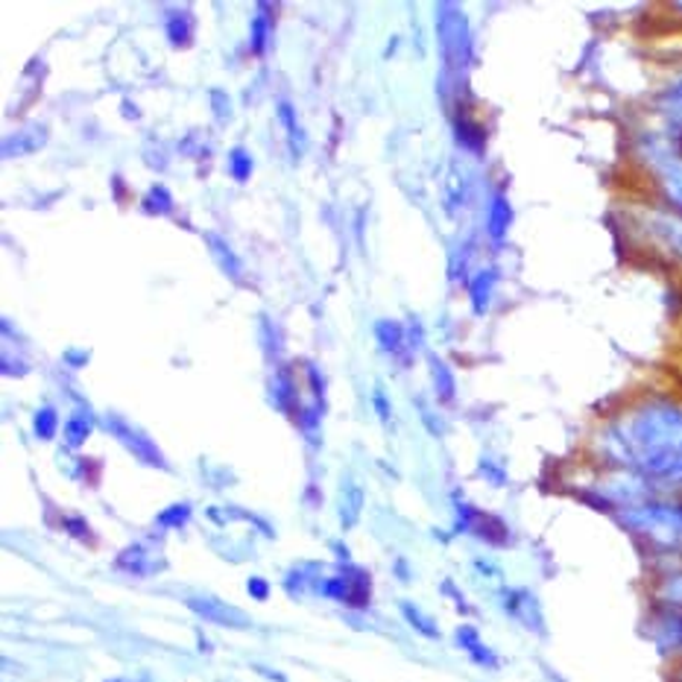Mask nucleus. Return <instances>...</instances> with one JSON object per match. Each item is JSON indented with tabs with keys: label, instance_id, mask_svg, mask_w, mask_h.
<instances>
[{
	"label": "nucleus",
	"instance_id": "nucleus-1",
	"mask_svg": "<svg viewBox=\"0 0 682 682\" xmlns=\"http://www.w3.org/2000/svg\"><path fill=\"white\" fill-rule=\"evenodd\" d=\"M621 524L642 542L651 554H682V498L656 495L639 507L621 510Z\"/></svg>",
	"mask_w": 682,
	"mask_h": 682
},
{
	"label": "nucleus",
	"instance_id": "nucleus-2",
	"mask_svg": "<svg viewBox=\"0 0 682 682\" xmlns=\"http://www.w3.org/2000/svg\"><path fill=\"white\" fill-rule=\"evenodd\" d=\"M320 592L331 598V601L352 606V610H367L372 601V580L367 571L345 562V569H340V574L322 580Z\"/></svg>",
	"mask_w": 682,
	"mask_h": 682
},
{
	"label": "nucleus",
	"instance_id": "nucleus-3",
	"mask_svg": "<svg viewBox=\"0 0 682 682\" xmlns=\"http://www.w3.org/2000/svg\"><path fill=\"white\" fill-rule=\"evenodd\" d=\"M458 530L472 533V536H478L481 542H490V545L498 548L510 545V530L504 528L501 519H495V515L490 513H481V510H474L472 504H460V501H458Z\"/></svg>",
	"mask_w": 682,
	"mask_h": 682
},
{
	"label": "nucleus",
	"instance_id": "nucleus-4",
	"mask_svg": "<svg viewBox=\"0 0 682 682\" xmlns=\"http://www.w3.org/2000/svg\"><path fill=\"white\" fill-rule=\"evenodd\" d=\"M188 610L193 615H200L202 621H209V624L229 626V630H249L252 626L247 612H241L238 606H229V603L218 601L211 594H205V598H188Z\"/></svg>",
	"mask_w": 682,
	"mask_h": 682
},
{
	"label": "nucleus",
	"instance_id": "nucleus-5",
	"mask_svg": "<svg viewBox=\"0 0 682 682\" xmlns=\"http://www.w3.org/2000/svg\"><path fill=\"white\" fill-rule=\"evenodd\" d=\"M106 428H109V431H112V434L118 437V440H121L123 445H127V449L132 451V454H136L138 460H141V463L159 465V469H168V463H164V458H161V451L156 449L153 442L147 440L144 434H138V431H132V428H129L127 422H121V419H118V417H112V419H109V422H106Z\"/></svg>",
	"mask_w": 682,
	"mask_h": 682
},
{
	"label": "nucleus",
	"instance_id": "nucleus-6",
	"mask_svg": "<svg viewBox=\"0 0 682 682\" xmlns=\"http://www.w3.org/2000/svg\"><path fill=\"white\" fill-rule=\"evenodd\" d=\"M458 644L465 651V656L472 659L474 665L487 668V671H498L501 668V659H498V653L492 651V648H487L481 639V633L474 630V626L463 624L458 630Z\"/></svg>",
	"mask_w": 682,
	"mask_h": 682
},
{
	"label": "nucleus",
	"instance_id": "nucleus-7",
	"mask_svg": "<svg viewBox=\"0 0 682 682\" xmlns=\"http://www.w3.org/2000/svg\"><path fill=\"white\" fill-rule=\"evenodd\" d=\"M653 182H656L653 188H656L659 197L668 202V209H674L682 214V156L676 161H671V164H665L662 170H656Z\"/></svg>",
	"mask_w": 682,
	"mask_h": 682
},
{
	"label": "nucleus",
	"instance_id": "nucleus-8",
	"mask_svg": "<svg viewBox=\"0 0 682 682\" xmlns=\"http://www.w3.org/2000/svg\"><path fill=\"white\" fill-rule=\"evenodd\" d=\"M504 610L513 615V619L522 621L524 626H530V630H542V624L539 621H533V615L539 619V606L536 601H533V594L522 592V589H513V592L504 594Z\"/></svg>",
	"mask_w": 682,
	"mask_h": 682
},
{
	"label": "nucleus",
	"instance_id": "nucleus-9",
	"mask_svg": "<svg viewBox=\"0 0 682 682\" xmlns=\"http://www.w3.org/2000/svg\"><path fill=\"white\" fill-rule=\"evenodd\" d=\"M118 569L129 571V574H136V578H147V574H153L156 565H150V556H147L144 545H129L127 551H121V556H118Z\"/></svg>",
	"mask_w": 682,
	"mask_h": 682
},
{
	"label": "nucleus",
	"instance_id": "nucleus-10",
	"mask_svg": "<svg viewBox=\"0 0 682 682\" xmlns=\"http://www.w3.org/2000/svg\"><path fill=\"white\" fill-rule=\"evenodd\" d=\"M402 615L404 621H408L417 633L425 635V639H440V626L434 624V619H428L419 606H413V603H402Z\"/></svg>",
	"mask_w": 682,
	"mask_h": 682
},
{
	"label": "nucleus",
	"instance_id": "nucleus-11",
	"mask_svg": "<svg viewBox=\"0 0 682 682\" xmlns=\"http://www.w3.org/2000/svg\"><path fill=\"white\" fill-rule=\"evenodd\" d=\"M375 334H378V343L384 345V352H399V349L404 345V329L393 320L378 322Z\"/></svg>",
	"mask_w": 682,
	"mask_h": 682
},
{
	"label": "nucleus",
	"instance_id": "nucleus-12",
	"mask_svg": "<svg viewBox=\"0 0 682 682\" xmlns=\"http://www.w3.org/2000/svg\"><path fill=\"white\" fill-rule=\"evenodd\" d=\"M361 507H363L361 490H358V487H345L343 504H340V522H343V528H352V524L358 522V515H361Z\"/></svg>",
	"mask_w": 682,
	"mask_h": 682
},
{
	"label": "nucleus",
	"instance_id": "nucleus-13",
	"mask_svg": "<svg viewBox=\"0 0 682 682\" xmlns=\"http://www.w3.org/2000/svg\"><path fill=\"white\" fill-rule=\"evenodd\" d=\"M191 504H170L168 510H161L159 515H156V524L164 530H179V528H185L188 519H191Z\"/></svg>",
	"mask_w": 682,
	"mask_h": 682
},
{
	"label": "nucleus",
	"instance_id": "nucleus-14",
	"mask_svg": "<svg viewBox=\"0 0 682 682\" xmlns=\"http://www.w3.org/2000/svg\"><path fill=\"white\" fill-rule=\"evenodd\" d=\"M431 370H434V384L440 399L442 402H451V399H454V378H451L449 367H445L440 358H431Z\"/></svg>",
	"mask_w": 682,
	"mask_h": 682
},
{
	"label": "nucleus",
	"instance_id": "nucleus-15",
	"mask_svg": "<svg viewBox=\"0 0 682 682\" xmlns=\"http://www.w3.org/2000/svg\"><path fill=\"white\" fill-rule=\"evenodd\" d=\"M267 12H270V7H267V3H261V7H258V18L252 21V50H255V53H261V50H264L267 36H270V24H273V21L267 18Z\"/></svg>",
	"mask_w": 682,
	"mask_h": 682
},
{
	"label": "nucleus",
	"instance_id": "nucleus-16",
	"mask_svg": "<svg viewBox=\"0 0 682 682\" xmlns=\"http://www.w3.org/2000/svg\"><path fill=\"white\" fill-rule=\"evenodd\" d=\"M507 225H510V205H507L504 197H495L490 209V232L501 238L507 232Z\"/></svg>",
	"mask_w": 682,
	"mask_h": 682
},
{
	"label": "nucleus",
	"instance_id": "nucleus-17",
	"mask_svg": "<svg viewBox=\"0 0 682 682\" xmlns=\"http://www.w3.org/2000/svg\"><path fill=\"white\" fill-rule=\"evenodd\" d=\"M91 434V419L89 417H73L68 425H64V440H68V445H82V440H89Z\"/></svg>",
	"mask_w": 682,
	"mask_h": 682
},
{
	"label": "nucleus",
	"instance_id": "nucleus-18",
	"mask_svg": "<svg viewBox=\"0 0 682 682\" xmlns=\"http://www.w3.org/2000/svg\"><path fill=\"white\" fill-rule=\"evenodd\" d=\"M64 533H71L77 542H94V533H91V524L82 519V515H64L62 519Z\"/></svg>",
	"mask_w": 682,
	"mask_h": 682
},
{
	"label": "nucleus",
	"instance_id": "nucleus-19",
	"mask_svg": "<svg viewBox=\"0 0 682 682\" xmlns=\"http://www.w3.org/2000/svg\"><path fill=\"white\" fill-rule=\"evenodd\" d=\"M490 284H492V273H478V279L472 281V299H474V311H487L490 305Z\"/></svg>",
	"mask_w": 682,
	"mask_h": 682
},
{
	"label": "nucleus",
	"instance_id": "nucleus-20",
	"mask_svg": "<svg viewBox=\"0 0 682 682\" xmlns=\"http://www.w3.org/2000/svg\"><path fill=\"white\" fill-rule=\"evenodd\" d=\"M57 428H59L57 413L50 408L39 410V417H36V434H39L41 440H53V437H57Z\"/></svg>",
	"mask_w": 682,
	"mask_h": 682
},
{
	"label": "nucleus",
	"instance_id": "nucleus-21",
	"mask_svg": "<svg viewBox=\"0 0 682 682\" xmlns=\"http://www.w3.org/2000/svg\"><path fill=\"white\" fill-rule=\"evenodd\" d=\"M229 164H232V177L238 179V182H247L249 173H252V159L243 153L241 147H238V150H232V159H229Z\"/></svg>",
	"mask_w": 682,
	"mask_h": 682
},
{
	"label": "nucleus",
	"instance_id": "nucleus-22",
	"mask_svg": "<svg viewBox=\"0 0 682 682\" xmlns=\"http://www.w3.org/2000/svg\"><path fill=\"white\" fill-rule=\"evenodd\" d=\"M144 205H147V209H150V211H161V214H168L170 205H173V202H170V193L164 191V188H153V191L147 193Z\"/></svg>",
	"mask_w": 682,
	"mask_h": 682
},
{
	"label": "nucleus",
	"instance_id": "nucleus-23",
	"mask_svg": "<svg viewBox=\"0 0 682 682\" xmlns=\"http://www.w3.org/2000/svg\"><path fill=\"white\" fill-rule=\"evenodd\" d=\"M170 39H173V44H188V39H191V30H188V21H182V16H173L168 24Z\"/></svg>",
	"mask_w": 682,
	"mask_h": 682
},
{
	"label": "nucleus",
	"instance_id": "nucleus-24",
	"mask_svg": "<svg viewBox=\"0 0 682 682\" xmlns=\"http://www.w3.org/2000/svg\"><path fill=\"white\" fill-rule=\"evenodd\" d=\"M281 121H284V127H288L290 144H293V153H297V150H299V129H297V121H293V109H290L288 103H281Z\"/></svg>",
	"mask_w": 682,
	"mask_h": 682
},
{
	"label": "nucleus",
	"instance_id": "nucleus-25",
	"mask_svg": "<svg viewBox=\"0 0 682 682\" xmlns=\"http://www.w3.org/2000/svg\"><path fill=\"white\" fill-rule=\"evenodd\" d=\"M247 592L249 598H255V601H267V598H270V583H267L264 578H249Z\"/></svg>",
	"mask_w": 682,
	"mask_h": 682
},
{
	"label": "nucleus",
	"instance_id": "nucleus-26",
	"mask_svg": "<svg viewBox=\"0 0 682 682\" xmlns=\"http://www.w3.org/2000/svg\"><path fill=\"white\" fill-rule=\"evenodd\" d=\"M375 408H378V413H381V419H384V422H390V408H387L384 393H381V390L375 393Z\"/></svg>",
	"mask_w": 682,
	"mask_h": 682
},
{
	"label": "nucleus",
	"instance_id": "nucleus-27",
	"mask_svg": "<svg viewBox=\"0 0 682 682\" xmlns=\"http://www.w3.org/2000/svg\"><path fill=\"white\" fill-rule=\"evenodd\" d=\"M665 100H671V103H682V77L674 82V89L668 91Z\"/></svg>",
	"mask_w": 682,
	"mask_h": 682
},
{
	"label": "nucleus",
	"instance_id": "nucleus-28",
	"mask_svg": "<svg viewBox=\"0 0 682 682\" xmlns=\"http://www.w3.org/2000/svg\"><path fill=\"white\" fill-rule=\"evenodd\" d=\"M671 682H682V668H674V674H671Z\"/></svg>",
	"mask_w": 682,
	"mask_h": 682
},
{
	"label": "nucleus",
	"instance_id": "nucleus-29",
	"mask_svg": "<svg viewBox=\"0 0 682 682\" xmlns=\"http://www.w3.org/2000/svg\"><path fill=\"white\" fill-rule=\"evenodd\" d=\"M109 682H132V680H109Z\"/></svg>",
	"mask_w": 682,
	"mask_h": 682
},
{
	"label": "nucleus",
	"instance_id": "nucleus-30",
	"mask_svg": "<svg viewBox=\"0 0 682 682\" xmlns=\"http://www.w3.org/2000/svg\"><path fill=\"white\" fill-rule=\"evenodd\" d=\"M674 668H682V662H680V665H674Z\"/></svg>",
	"mask_w": 682,
	"mask_h": 682
}]
</instances>
